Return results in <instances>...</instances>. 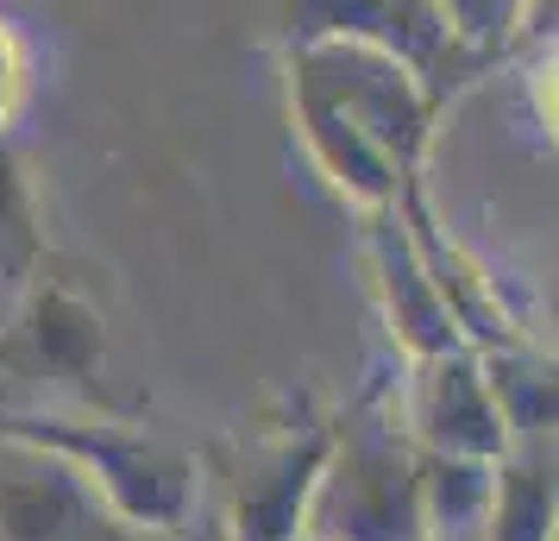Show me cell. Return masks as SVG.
Returning <instances> with one entry per match:
<instances>
[{
    "label": "cell",
    "mask_w": 559,
    "mask_h": 541,
    "mask_svg": "<svg viewBox=\"0 0 559 541\" xmlns=\"http://www.w3.org/2000/svg\"><path fill=\"white\" fill-rule=\"evenodd\" d=\"M302 132L314 157L365 202L396 196V170H408L421 139V89L396 51L371 38H328L302 51Z\"/></svg>",
    "instance_id": "obj_1"
},
{
    "label": "cell",
    "mask_w": 559,
    "mask_h": 541,
    "mask_svg": "<svg viewBox=\"0 0 559 541\" xmlns=\"http://www.w3.org/2000/svg\"><path fill=\"white\" fill-rule=\"evenodd\" d=\"M0 435L32 440L57 460H70L102 491L120 522L177 536L195 504V460L170 440L127 428V422H82V415H0Z\"/></svg>",
    "instance_id": "obj_2"
},
{
    "label": "cell",
    "mask_w": 559,
    "mask_h": 541,
    "mask_svg": "<svg viewBox=\"0 0 559 541\" xmlns=\"http://www.w3.org/2000/svg\"><path fill=\"white\" fill-rule=\"evenodd\" d=\"M308 541H428L421 529V454L390 422L353 415L333 435L302 516Z\"/></svg>",
    "instance_id": "obj_3"
},
{
    "label": "cell",
    "mask_w": 559,
    "mask_h": 541,
    "mask_svg": "<svg viewBox=\"0 0 559 541\" xmlns=\"http://www.w3.org/2000/svg\"><path fill=\"white\" fill-rule=\"evenodd\" d=\"M0 541H127V522L70 460L0 435Z\"/></svg>",
    "instance_id": "obj_4"
},
{
    "label": "cell",
    "mask_w": 559,
    "mask_h": 541,
    "mask_svg": "<svg viewBox=\"0 0 559 541\" xmlns=\"http://www.w3.org/2000/svg\"><path fill=\"white\" fill-rule=\"evenodd\" d=\"M408 428L421 440V454L433 460H484L497 466L509 454V428L497 403H490V385H484L478 353H433V360H415V385H408Z\"/></svg>",
    "instance_id": "obj_5"
},
{
    "label": "cell",
    "mask_w": 559,
    "mask_h": 541,
    "mask_svg": "<svg viewBox=\"0 0 559 541\" xmlns=\"http://www.w3.org/2000/svg\"><path fill=\"white\" fill-rule=\"evenodd\" d=\"M333 447V428H308L302 440L289 435L277 447H264L258 460L239 472V497H233V536L239 541H302L308 491L321 479V460Z\"/></svg>",
    "instance_id": "obj_6"
},
{
    "label": "cell",
    "mask_w": 559,
    "mask_h": 541,
    "mask_svg": "<svg viewBox=\"0 0 559 541\" xmlns=\"http://www.w3.org/2000/svg\"><path fill=\"white\" fill-rule=\"evenodd\" d=\"M371 252H378V271H383V290H390V315H396V328L408 334L415 346V360H433V353H453L459 334H453V315L440 303V290H433L428 264H421V246L408 239L403 221H378V239H371Z\"/></svg>",
    "instance_id": "obj_7"
},
{
    "label": "cell",
    "mask_w": 559,
    "mask_h": 541,
    "mask_svg": "<svg viewBox=\"0 0 559 541\" xmlns=\"http://www.w3.org/2000/svg\"><path fill=\"white\" fill-rule=\"evenodd\" d=\"M484 541H554V460L547 447H522L497 460L490 510H484Z\"/></svg>",
    "instance_id": "obj_8"
},
{
    "label": "cell",
    "mask_w": 559,
    "mask_h": 541,
    "mask_svg": "<svg viewBox=\"0 0 559 541\" xmlns=\"http://www.w3.org/2000/svg\"><path fill=\"white\" fill-rule=\"evenodd\" d=\"M478 365H484V385H490V403L503 415L509 440L522 435L528 447H540L547 428H554V365L534 346H490V353H478Z\"/></svg>",
    "instance_id": "obj_9"
},
{
    "label": "cell",
    "mask_w": 559,
    "mask_h": 541,
    "mask_svg": "<svg viewBox=\"0 0 559 541\" xmlns=\"http://www.w3.org/2000/svg\"><path fill=\"white\" fill-rule=\"evenodd\" d=\"M497 466L484 460H433L421 454V529L428 541H472L490 510Z\"/></svg>",
    "instance_id": "obj_10"
},
{
    "label": "cell",
    "mask_w": 559,
    "mask_h": 541,
    "mask_svg": "<svg viewBox=\"0 0 559 541\" xmlns=\"http://www.w3.org/2000/svg\"><path fill=\"white\" fill-rule=\"evenodd\" d=\"M32 340H38V353L57 372H88L102 360V321L82 309L76 296H63V290H45L32 303Z\"/></svg>",
    "instance_id": "obj_11"
},
{
    "label": "cell",
    "mask_w": 559,
    "mask_h": 541,
    "mask_svg": "<svg viewBox=\"0 0 559 541\" xmlns=\"http://www.w3.org/2000/svg\"><path fill=\"white\" fill-rule=\"evenodd\" d=\"M45 252L38 239V221H32V196H26V177H20V157L0 132V278H26L32 264Z\"/></svg>",
    "instance_id": "obj_12"
},
{
    "label": "cell",
    "mask_w": 559,
    "mask_h": 541,
    "mask_svg": "<svg viewBox=\"0 0 559 541\" xmlns=\"http://www.w3.org/2000/svg\"><path fill=\"white\" fill-rule=\"evenodd\" d=\"M20 82H26V57H20V38L0 26V120H7V107L20 102Z\"/></svg>",
    "instance_id": "obj_13"
},
{
    "label": "cell",
    "mask_w": 559,
    "mask_h": 541,
    "mask_svg": "<svg viewBox=\"0 0 559 541\" xmlns=\"http://www.w3.org/2000/svg\"><path fill=\"white\" fill-rule=\"evenodd\" d=\"M302 541H308V536H302Z\"/></svg>",
    "instance_id": "obj_14"
}]
</instances>
